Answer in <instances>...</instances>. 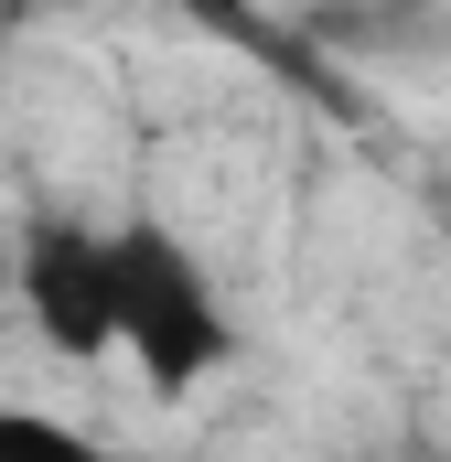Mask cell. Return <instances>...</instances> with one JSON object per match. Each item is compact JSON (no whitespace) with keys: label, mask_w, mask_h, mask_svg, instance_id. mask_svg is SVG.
Segmentation results:
<instances>
[{"label":"cell","mask_w":451,"mask_h":462,"mask_svg":"<svg viewBox=\"0 0 451 462\" xmlns=\"http://www.w3.org/2000/svg\"><path fill=\"white\" fill-rule=\"evenodd\" d=\"M118 355H129L161 398L205 387L226 355H236V312H226L205 247L183 226H161V216H129V226H118Z\"/></svg>","instance_id":"obj_1"},{"label":"cell","mask_w":451,"mask_h":462,"mask_svg":"<svg viewBox=\"0 0 451 462\" xmlns=\"http://www.w3.org/2000/svg\"><path fill=\"white\" fill-rule=\"evenodd\" d=\"M11 301L32 323V345L65 355V365H97L118 355V226H87V216H22L11 236Z\"/></svg>","instance_id":"obj_2"},{"label":"cell","mask_w":451,"mask_h":462,"mask_svg":"<svg viewBox=\"0 0 451 462\" xmlns=\"http://www.w3.org/2000/svg\"><path fill=\"white\" fill-rule=\"evenodd\" d=\"M11 22H22V11H11V0H0V43H11Z\"/></svg>","instance_id":"obj_3"},{"label":"cell","mask_w":451,"mask_h":462,"mask_svg":"<svg viewBox=\"0 0 451 462\" xmlns=\"http://www.w3.org/2000/svg\"><path fill=\"white\" fill-rule=\"evenodd\" d=\"M0 291H11V236H0Z\"/></svg>","instance_id":"obj_4"}]
</instances>
